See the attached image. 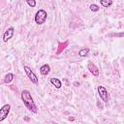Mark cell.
<instances>
[{
  "label": "cell",
  "instance_id": "obj_10",
  "mask_svg": "<svg viewBox=\"0 0 124 124\" xmlns=\"http://www.w3.org/2000/svg\"><path fill=\"white\" fill-rule=\"evenodd\" d=\"M14 74L13 73H8L5 77H4V82L5 83H10L13 79H14Z\"/></svg>",
  "mask_w": 124,
  "mask_h": 124
},
{
  "label": "cell",
  "instance_id": "obj_11",
  "mask_svg": "<svg viewBox=\"0 0 124 124\" xmlns=\"http://www.w3.org/2000/svg\"><path fill=\"white\" fill-rule=\"evenodd\" d=\"M88 53H89V48L88 47H83V48L78 50V55L80 57H85Z\"/></svg>",
  "mask_w": 124,
  "mask_h": 124
},
{
  "label": "cell",
  "instance_id": "obj_14",
  "mask_svg": "<svg viewBox=\"0 0 124 124\" xmlns=\"http://www.w3.org/2000/svg\"><path fill=\"white\" fill-rule=\"evenodd\" d=\"M90 10H91L92 12H98V11L100 10V8H99V6L96 5V4H91V5H90Z\"/></svg>",
  "mask_w": 124,
  "mask_h": 124
},
{
  "label": "cell",
  "instance_id": "obj_1",
  "mask_svg": "<svg viewBox=\"0 0 124 124\" xmlns=\"http://www.w3.org/2000/svg\"><path fill=\"white\" fill-rule=\"evenodd\" d=\"M21 100H22L24 106L30 111H32L33 113H37L38 112V108H37V106H36V104H35V102H34V100H33V98L31 96V93L28 90H26V89L22 90V92H21Z\"/></svg>",
  "mask_w": 124,
  "mask_h": 124
},
{
  "label": "cell",
  "instance_id": "obj_3",
  "mask_svg": "<svg viewBox=\"0 0 124 124\" xmlns=\"http://www.w3.org/2000/svg\"><path fill=\"white\" fill-rule=\"evenodd\" d=\"M23 70H24V72H25L26 76L28 77V78L31 80V82H32V83H34V84H37V83H38V81H39L38 77H37V75H36V74L31 70V68L25 65V66H23Z\"/></svg>",
  "mask_w": 124,
  "mask_h": 124
},
{
  "label": "cell",
  "instance_id": "obj_8",
  "mask_svg": "<svg viewBox=\"0 0 124 124\" xmlns=\"http://www.w3.org/2000/svg\"><path fill=\"white\" fill-rule=\"evenodd\" d=\"M49 72H50V66H49L48 64H44L43 66H41V68H40V73H41V75L46 76V75L49 74Z\"/></svg>",
  "mask_w": 124,
  "mask_h": 124
},
{
  "label": "cell",
  "instance_id": "obj_4",
  "mask_svg": "<svg viewBox=\"0 0 124 124\" xmlns=\"http://www.w3.org/2000/svg\"><path fill=\"white\" fill-rule=\"evenodd\" d=\"M97 90H98V93H99L100 98H101L105 103H108V99H109L108 90H107L104 86H102V85H99V86L97 87Z\"/></svg>",
  "mask_w": 124,
  "mask_h": 124
},
{
  "label": "cell",
  "instance_id": "obj_13",
  "mask_svg": "<svg viewBox=\"0 0 124 124\" xmlns=\"http://www.w3.org/2000/svg\"><path fill=\"white\" fill-rule=\"evenodd\" d=\"M26 2H27L29 7H31V8H35L36 7V4H37L36 0H26Z\"/></svg>",
  "mask_w": 124,
  "mask_h": 124
},
{
  "label": "cell",
  "instance_id": "obj_7",
  "mask_svg": "<svg viewBox=\"0 0 124 124\" xmlns=\"http://www.w3.org/2000/svg\"><path fill=\"white\" fill-rule=\"evenodd\" d=\"M87 70L94 76V77H98L99 76V69L98 67L93 63V62H89L87 64Z\"/></svg>",
  "mask_w": 124,
  "mask_h": 124
},
{
  "label": "cell",
  "instance_id": "obj_9",
  "mask_svg": "<svg viewBox=\"0 0 124 124\" xmlns=\"http://www.w3.org/2000/svg\"><path fill=\"white\" fill-rule=\"evenodd\" d=\"M49 82H50L52 85H54V87L57 88V89L61 88V86H62V82H61V80H60L59 78H50Z\"/></svg>",
  "mask_w": 124,
  "mask_h": 124
},
{
  "label": "cell",
  "instance_id": "obj_5",
  "mask_svg": "<svg viewBox=\"0 0 124 124\" xmlns=\"http://www.w3.org/2000/svg\"><path fill=\"white\" fill-rule=\"evenodd\" d=\"M10 109H11V106H10L9 104L4 105V106L0 108V122L6 119V117L8 116V114H9V112H10Z\"/></svg>",
  "mask_w": 124,
  "mask_h": 124
},
{
  "label": "cell",
  "instance_id": "obj_6",
  "mask_svg": "<svg viewBox=\"0 0 124 124\" xmlns=\"http://www.w3.org/2000/svg\"><path fill=\"white\" fill-rule=\"evenodd\" d=\"M15 33V28L14 27H9L3 34V42H8L10 39L13 38Z\"/></svg>",
  "mask_w": 124,
  "mask_h": 124
},
{
  "label": "cell",
  "instance_id": "obj_12",
  "mask_svg": "<svg viewBox=\"0 0 124 124\" xmlns=\"http://www.w3.org/2000/svg\"><path fill=\"white\" fill-rule=\"evenodd\" d=\"M100 3L101 6H103L104 8H108L112 5V0H100Z\"/></svg>",
  "mask_w": 124,
  "mask_h": 124
},
{
  "label": "cell",
  "instance_id": "obj_2",
  "mask_svg": "<svg viewBox=\"0 0 124 124\" xmlns=\"http://www.w3.org/2000/svg\"><path fill=\"white\" fill-rule=\"evenodd\" d=\"M46 17H47L46 12L45 10L41 9V10H39V11L35 14V18H34V19H35V22H36L37 24L41 25V24H43V23L46 22Z\"/></svg>",
  "mask_w": 124,
  "mask_h": 124
}]
</instances>
